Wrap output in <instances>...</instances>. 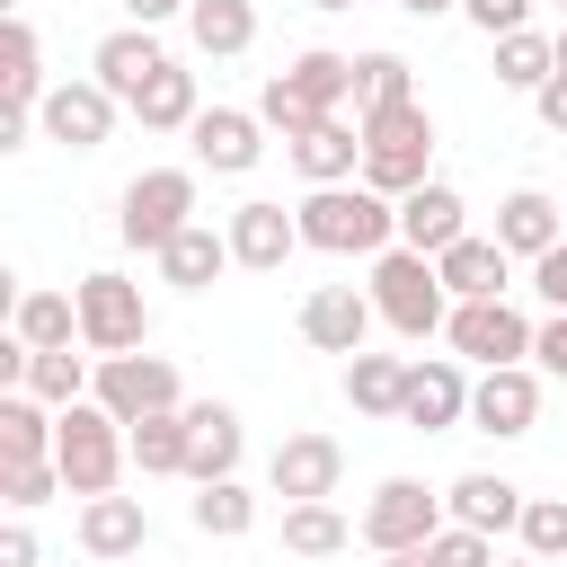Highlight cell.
Returning a JSON list of instances; mask_svg holds the SVG:
<instances>
[{"label":"cell","mask_w":567,"mask_h":567,"mask_svg":"<svg viewBox=\"0 0 567 567\" xmlns=\"http://www.w3.org/2000/svg\"><path fill=\"white\" fill-rule=\"evenodd\" d=\"M292 213H301V248H319V257H381V248H399V195H381L363 177L310 186Z\"/></svg>","instance_id":"1"},{"label":"cell","mask_w":567,"mask_h":567,"mask_svg":"<svg viewBox=\"0 0 567 567\" xmlns=\"http://www.w3.org/2000/svg\"><path fill=\"white\" fill-rule=\"evenodd\" d=\"M354 106V53H328V44H310V53H292L266 89H257V115L292 142V133H310L319 115H346Z\"/></svg>","instance_id":"2"},{"label":"cell","mask_w":567,"mask_h":567,"mask_svg":"<svg viewBox=\"0 0 567 567\" xmlns=\"http://www.w3.org/2000/svg\"><path fill=\"white\" fill-rule=\"evenodd\" d=\"M363 292H372L381 328H399V337H443V319H452L443 266H434L425 248H381L372 275H363Z\"/></svg>","instance_id":"3"},{"label":"cell","mask_w":567,"mask_h":567,"mask_svg":"<svg viewBox=\"0 0 567 567\" xmlns=\"http://www.w3.org/2000/svg\"><path fill=\"white\" fill-rule=\"evenodd\" d=\"M53 461H62V496H115V478L133 461V434H124L115 408L71 399L62 408V434H53Z\"/></svg>","instance_id":"4"},{"label":"cell","mask_w":567,"mask_h":567,"mask_svg":"<svg viewBox=\"0 0 567 567\" xmlns=\"http://www.w3.org/2000/svg\"><path fill=\"white\" fill-rule=\"evenodd\" d=\"M363 124V186L381 195H408L434 177V115L408 97V106H381V115H354Z\"/></svg>","instance_id":"5"},{"label":"cell","mask_w":567,"mask_h":567,"mask_svg":"<svg viewBox=\"0 0 567 567\" xmlns=\"http://www.w3.org/2000/svg\"><path fill=\"white\" fill-rule=\"evenodd\" d=\"M71 292H80V346H89V354H133V346H151V301H142L133 275L97 266V275H80Z\"/></svg>","instance_id":"6"},{"label":"cell","mask_w":567,"mask_h":567,"mask_svg":"<svg viewBox=\"0 0 567 567\" xmlns=\"http://www.w3.org/2000/svg\"><path fill=\"white\" fill-rule=\"evenodd\" d=\"M186 221H195V168H142V177L124 186V204H115L124 248H151V257H159Z\"/></svg>","instance_id":"7"},{"label":"cell","mask_w":567,"mask_h":567,"mask_svg":"<svg viewBox=\"0 0 567 567\" xmlns=\"http://www.w3.org/2000/svg\"><path fill=\"white\" fill-rule=\"evenodd\" d=\"M443 523H452V505H443L425 478H381V487H372V505H363V523H354V540L390 558V549H425Z\"/></svg>","instance_id":"8"},{"label":"cell","mask_w":567,"mask_h":567,"mask_svg":"<svg viewBox=\"0 0 567 567\" xmlns=\"http://www.w3.org/2000/svg\"><path fill=\"white\" fill-rule=\"evenodd\" d=\"M89 399L97 408H115L124 425H142V416H159V408H186V390H177V363L168 354H97V381H89Z\"/></svg>","instance_id":"9"},{"label":"cell","mask_w":567,"mask_h":567,"mask_svg":"<svg viewBox=\"0 0 567 567\" xmlns=\"http://www.w3.org/2000/svg\"><path fill=\"white\" fill-rule=\"evenodd\" d=\"M443 337H452V354L461 363H532V319L496 292V301H452V319H443Z\"/></svg>","instance_id":"10"},{"label":"cell","mask_w":567,"mask_h":567,"mask_svg":"<svg viewBox=\"0 0 567 567\" xmlns=\"http://www.w3.org/2000/svg\"><path fill=\"white\" fill-rule=\"evenodd\" d=\"M540 363H487L478 381H470V425L478 434H496V443H523L532 425H540Z\"/></svg>","instance_id":"11"},{"label":"cell","mask_w":567,"mask_h":567,"mask_svg":"<svg viewBox=\"0 0 567 567\" xmlns=\"http://www.w3.org/2000/svg\"><path fill=\"white\" fill-rule=\"evenodd\" d=\"M115 89H97V80H62V89H44V106H35V133L44 142H62V151H106V133H115Z\"/></svg>","instance_id":"12"},{"label":"cell","mask_w":567,"mask_h":567,"mask_svg":"<svg viewBox=\"0 0 567 567\" xmlns=\"http://www.w3.org/2000/svg\"><path fill=\"white\" fill-rule=\"evenodd\" d=\"M399 425H416V434H452V425H470V363H461V354H425V363H408V408H399Z\"/></svg>","instance_id":"13"},{"label":"cell","mask_w":567,"mask_h":567,"mask_svg":"<svg viewBox=\"0 0 567 567\" xmlns=\"http://www.w3.org/2000/svg\"><path fill=\"white\" fill-rule=\"evenodd\" d=\"M186 142H195V168H213V177H248L257 151H266V115H257V106H204V115L186 124Z\"/></svg>","instance_id":"14"},{"label":"cell","mask_w":567,"mask_h":567,"mask_svg":"<svg viewBox=\"0 0 567 567\" xmlns=\"http://www.w3.org/2000/svg\"><path fill=\"white\" fill-rule=\"evenodd\" d=\"M337 478H346V443H337V434H284L275 461H266V487H275L284 505L337 496Z\"/></svg>","instance_id":"15"},{"label":"cell","mask_w":567,"mask_h":567,"mask_svg":"<svg viewBox=\"0 0 567 567\" xmlns=\"http://www.w3.org/2000/svg\"><path fill=\"white\" fill-rule=\"evenodd\" d=\"M239 452H248L239 408H230V399H186V478H195V487L239 478Z\"/></svg>","instance_id":"16"},{"label":"cell","mask_w":567,"mask_h":567,"mask_svg":"<svg viewBox=\"0 0 567 567\" xmlns=\"http://www.w3.org/2000/svg\"><path fill=\"white\" fill-rule=\"evenodd\" d=\"M159 71H168V44H159V27H133V18H124L115 35H97V53H89V80L115 89L124 106H133L142 80H159Z\"/></svg>","instance_id":"17"},{"label":"cell","mask_w":567,"mask_h":567,"mask_svg":"<svg viewBox=\"0 0 567 567\" xmlns=\"http://www.w3.org/2000/svg\"><path fill=\"white\" fill-rule=\"evenodd\" d=\"M221 230H230V257H239L248 275H275V266L301 248V213H284L275 195H248V204H239Z\"/></svg>","instance_id":"18"},{"label":"cell","mask_w":567,"mask_h":567,"mask_svg":"<svg viewBox=\"0 0 567 567\" xmlns=\"http://www.w3.org/2000/svg\"><path fill=\"white\" fill-rule=\"evenodd\" d=\"M372 292H354V284H319L310 301H301V346H319V354H363V337H372Z\"/></svg>","instance_id":"19"},{"label":"cell","mask_w":567,"mask_h":567,"mask_svg":"<svg viewBox=\"0 0 567 567\" xmlns=\"http://www.w3.org/2000/svg\"><path fill=\"white\" fill-rule=\"evenodd\" d=\"M284 151H292V168H301L310 186H346V177H363V124H346V115H319V124L292 133Z\"/></svg>","instance_id":"20"},{"label":"cell","mask_w":567,"mask_h":567,"mask_svg":"<svg viewBox=\"0 0 567 567\" xmlns=\"http://www.w3.org/2000/svg\"><path fill=\"white\" fill-rule=\"evenodd\" d=\"M470 204H461V186H443V177H425V186H408L399 195V248H425V257H443L470 221H461Z\"/></svg>","instance_id":"21"},{"label":"cell","mask_w":567,"mask_h":567,"mask_svg":"<svg viewBox=\"0 0 567 567\" xmlns=\"http://www.w3.org/2000/svg\"><path fill=\"white\" fill-rule=\"evenodd\" d=\"M496 239H505V257H549V248L567 239V204L540 195V186H514V195L496 204Z\"/></svg>","instance_id":"22"},{"label":"cell","mask_w":567,"mask_h":567,"mask_svg":"<svg viewBox=\"0 0 567 567\" xmlns=\"http://www.w3.org/2000/svg\"><path fill=\"white\" fill-rule=\"evenodd\" d=\"M443 505H452V523H470V532H487V540H496V532H514V523H523V505H532V496H523L514 478H496V470H461V478L443 487Z\"/></svg>","instance_id":"23"},{"label":"cell","mask_w":567,"mask_h":567,"mask_svg":"<svg viewBox=\"0 0 567 567\" xmlns=\"http://www.w3.org/2000/svg\"><path fill=\"white\" fill-rule=\"evenodd\" d=\"M230 266H239V257H230V230H213V221H186V230L159 248V275H168L177 292H213Z\"/></svg>","instance_id":"24"},{"label":"cell","mask_w":567,"mask_h":567,"mask_svg":"<svg viewBox=\"0 0 567 567\" xmlns=\"http://www.w3.org/2000/svg\"><path fill=\"white\" fill-rule=\"evenodd\" d=\"M434 266H443V292H452V301H496V292H505V275H514L505 239H478V230H461Z\"/></svg>","instance_id":"25"},{"label":"cell","mask_w":567,"mask_h":567,"mask_svg":"<svg viewBox=\"0 0 567 567\" xmlns=\"http://www.w3.org/2000/svg\"><path fill=\"white\" fill-rule=\"evenodd\" d=\"M142 540H151L142 496H80V549L89 558H142Z\"/></svg>","instance_id":"26"},{"label":"cell","mask_w":567,"mask_h":567,"mask_svg":"<svg viewBox=\"0 0 567 567\" xmlns=\"http://www.w3.org/2000/svg\"><path fill=\"white\" fill-rule=\"evenodd\" d=\"M186 44L204 62H239L257 44V0H195L186 9Z\"/></svg>","instance_id":"27"},{"label":"cell","mask_w":567,"mask_h":567,"mask_svg":"<svg viewBox=\"0 0 567 567\" xmlns=\"http://www.w3.org/2000/svg\"><path fill=\"white\" fill-rule=\"evenodd\" d=\"M9 337H27V346H71V337H80V292L18 284V292H9Z\"/></svg>","instance_id":"28"},{"label":"cell","mask_w":567,"mask_h":567,"mask_svg":"<svg viewBox=\"0 0 567 567\" xmlns=\"http://www.w3.org/2000/svg\"><path fill=\"white\" fill-rule=\"evenodd\" d=\"M346 399H354V416H381L390 425L408 408V354H372V346L346 354Z\"/></svg>","instance_id":"29"},{"label":"cell","mask_w":567,"mask_h":567,"mask_svg":"<svg viewBox=\"0 0 567 567\" xmlns=\"http://www.w3.org/2000/svg\"><path fill=\"white\" fill-rule=\"evenodd\" d=\"M53 434H62V408L44 416L35 390H0V461H53Z\"/></svg>","instance_id":"30"},{"label":"cell","mask_w":567,"mask_h":567,"mask_svg":"<svg viewBox=\"0 0 567 567\" xmlns=\"http://www.w3.org/2000/svg\"><path fill=\"white\" fill-rule=\"evenodd\" d=\"M195 115H204V97H195V71H177V62L159 80H142V97H133V124L142 133H186Z\"/></svg>","instance_id":"31"},{"label":"cell","mask_w":567,"mask_h":567,"mask_svg":"<svg viewBox=\"0 0 567 567\" xmlns=\"http://www.w3.org/2000/svg\"><path fill=\"white\" fill-rule=\"evenodd\" d=\"M89 381H97V363H80L71 346H27V381H18V390H35L44 408H71V399H89Z\"/></svg>","instance_id":"32"},{"label":"cell","mask_w":567,"mask_h":567,"mask_svg":"<svg viewBox=\"0 0 567 567\" xmlns=\"http://www.w3.org/2000/svg\"><path fill=\"white\" fill-rule=\"evenodd\" d=\"M124 434H133V470L142 478H186V408H159V416L124 425Z\"/></svg>","instance_id":"33"},{"label":"cell","mask_w":567,"mask_h":567,"mask_svg":"<svg viewBox=\"0 0 567 567\" xmlns=\"http://www.w3.org/2000/svg\"><path fill=\"white\" fill-rule=\"evenodd\" d=\"M558 71V35H540V27H514V35H496V89H540Z\"/></svg>","instance_id":"34"},{"label":"cell","mask_w":567,"mask_h":567,"mask_svg":"<svg viewBox=\"0 0 567 567\" xmlns=\"http://www.w3.org/2000/svg\"><path fill=\"white\" fill-rule=\"evenodd\" d=\"M408 97H416V80H408V53H390V44L354 53V115H381V106H408Z\"/></svg>","instance_id":"35"},{"label":"cell","mask_w":567,"mask_h":567,"mask_svg":"<svg viewBox=\"0 0 567 567\" xmlns=\"http://www.w3.org/2000/svg\"><path fill=\"white\" fill-rule=\"evenodd\" d=\"M186 514H195V532H204V540H248V532H257V496H248L239 478L195 487V505H186Z\"/></svg>","instance_id":"36"},{"label":"cell","mask_w":567,"mask_h":567,"mask_svg":"<svg viewBox=\"0 0 567 567\" xmlns=\"http://www.w3.org/2000/svg\"><path fill=\"white\" fill-rule=\"evenodd\" d=\"M354 532H346V514L328 505V496H310V505H284V549L292 558H337Z\"/></svg>","instance_id":"37"},{"label":"cell","mask_w":567,"mask_h":567,"mask_svg":"<svg viewBox=\"0 0 567 567\" xmlns=\"http://www.w3.org/2000/svg\"><path fill=\"white\" fill-rule=\"evenodd\" d=\"M514 532H523V549H532L540 567H558V558H567V496H532Z\"/></svg>","instance_id":"38"},{"label":"cell","mask_w":567,"mask_h":567,"mask_svg":"<svg viewBox=\"0 0 567 567\" xmlns=\"http://www.w3.org/2000/svg\"><path fill=\"white\" fill-rule=\"evenodd\" d=\"M53 487H62V461H0V496H9V514L53 505Z\"/></svg>","instance_id":"39"},{"label":"cell","mask_w":567,"mask_h":567,"mask_svg":"<svg viewBox=\"0 0 567 567\" xmlns=\"http://www.w3.org/2000/svg\"><path fill=\"white\" fill-rule=\"evenodd\" d=\"M425 549H434V567H496V540H487V532H470V523H443Z\"/></svg>","instance_id":"40"},{"label":"cell","mask_w":567,"mask_h":567,"mask_svg":"<svg viewBox=\"0 0 567 567\" xmlns=\"http://www.w3.org/2000/svg\"><path fill=\"white\" fill-rule=\"evenodd\" d=\"M532 9H540V0H461V18H470L487 44H496V35H514V27H532Z\"/></svg>","instance_id":"41"},{"label":"cell","mask_w":567,"mask_h":567,"mask_svg":"<svg viewBox=\"0 0 567 567\" xmlns=\"http://www.w3.org/2000/svg\"><path fill=\"white\" fill-rule=\"evenodd\" d=\"M532 363H540L549 381H567V310H549V319L532 328Z\"/></svg>","instance_id":"42"},{"label":"cell","mask_w":567,"mask_h":567,"mask_svg":"<svg viewBox=\"0 0 567 567\" xmlns=\"http://www.w3.org/2000/svg\"><path fill=\"white\" fill-rule=\"evenodd\" d=\"M532 292H540L549 310H567V239H558L549 257H532Z\"/></svg>","instance_id":"43"},{"label":"cell","mask_w":567,"mask_h":567,"mask_svg":"<svg viewBox=\"0 0 567 567\" xmlns=\"http://www.w3.org/2000/svg\"><path fill=\"white\" fill-rule=\"evenodd\" d=\"M532 115H540L549 133H567V71H549V80L532 89Z\"/></svg>","instance_id":"44"},{"label":"cell","mask_w":567,"mask_h":567,"mask_svg":"<svg viewBox=\"0 0 567 567\" xmlns=\"http://www.w3.org/2000/svg\"><path fill=\"white\" fill-rule=\"evenodd\" d=\"M0 567H35V532H27V514H9V532H0Z\"/></svg>","instance_id":"45"},{"label":"cell","mask_w":567,"mask_h":567,"mask_svg":"<svg viewBox=\"0 0 567 567\" xmlns=\"http://www.w3.org/2000/svg\"><path fill=\"white\" fill-rule=\"evenodd\" d=\"M115 9H124L133 27H168V18H186L195 0H115Z\"/></svg>","instance_id":"46"},{"label":"cell","mask_w":567,"mask_h":567,"mask_svg":"<svg viewBox=\"0 0 567 567\" xmlns=\"http://www.w3.org/2000/svg\"><path fill=\"white\" fill-rule=\"evenodd\" d=\"M408 18H443V9H461V0H399Z\"/></svg>","instance_id":"47"},{"label":"cell","mask_w":567,"mask_h":567,"mask_svg":"<svg viewBox=\"0 0 567 567\" xmlns=\"http://www.w3.org/2000/svg\"><path fill=\"white\" fill-rule=\"evenodd\" d=\"M381 567H434V549H390Z\"/></svg>","instance_id":"48"},{"label":"cell","mask_w":567,"mask_h":567,"mask_svg":"<svg viewBox=\"0 0 567 567\" xmlns=\"http://www.w3.org/2000/svg\"><path fill=\"white\" fill-rule=\"evenodd\" d=\"M496 567H540V558H532V549H523V558H496Z\"/></svg>","instance_id":"49"},{"label":"cell","mask_w":567,"mask_h":567,"mask_svg":"<svg viewBox=\"0 0 567 567\" xmlns=\"http://www.w3.org/2000/svg\"><path fill=\"white\" fill-rule=\"evenodd\" d=\"M558 71H567V27H558Z\"/></svg>","instance_id":"50"},{"label":"cell","mask_w":567,"mask_h":567,"mask_svg":"<svg viewBox=\"0 0 567 567\" xmlns=\"http://www.w3.org/2000/svg\"><path fill=\"white\" fill-rule=\"evenodd\" d=\"M310 9H354V0H310Z\"/></svg>","instance_id":"51"}]
</instances>
